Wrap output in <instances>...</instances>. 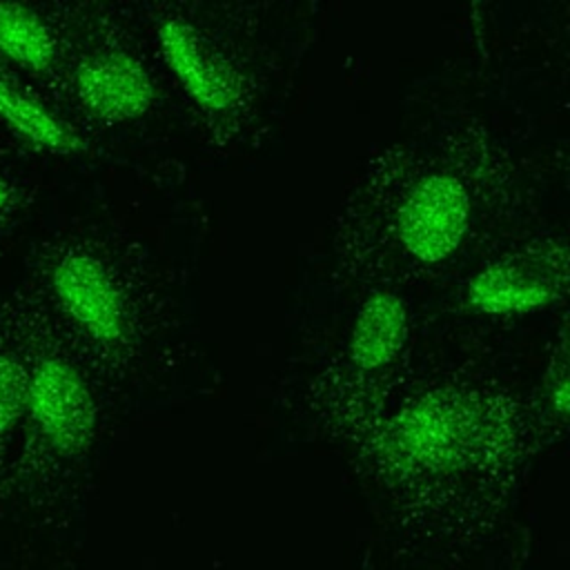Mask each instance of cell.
Masks as SVG:
<instances>
[{"label": "cell", "mask_w": 570, "mask_h": 570, "mask_svg": "<svg viewBox=\"0 0 570 570\" xmlns=\"http://www.w3.org/2000/svg\"><path fill=\"white\" fill-rule=\"evenodd\" d=\"M91 367L111 363L131 334L129 301L114 261L89 238H51L11 292Z\"/></svg>", "instance_id": "obj_1"}, {"label": "cell", "mask_w": 570, "mask_h": 570, "mask_svg": "<svg viewBox=\"0 0 570 570\" xmlns=\"http://www.w3.org/2000/svg\"><path fill=\"white\" fill-rule=\"evenodd\" d=\"M33 189L18 163V151L0 140V252L29 212Z\"/></svg>", "instance_id": "obj_12"}, {"label": "cell", "mask_w": 570, "mask_h": 570, "mask_svg": "<svg viewBox=\"0 0 570 570\" xmlns=\"http://www.w3.org/2000/svg\"><path fill=\"white\" fill-rule=\"evenodd\" d=\"M158 45L167 67L198 107L214 114L236 107V76L196 27L180 18H167L158 27Z\"/></svg>", "instance_id": "obj_9"}, {"label": "cell", "mask_w": 570, "mask_h": 570, "mask_svg": "<svg viewBox=\"0 0 570 570\" xmlns=\"http://www.w3.org/2000/svg\"><path fill=\"white\" fill-rule=\"evenodd\" d=\"M27 361L22 425L36 456L69 461L80 456L96 432L98 401L91 365L56 336L11 294Z\"/></svg>", "instance_id": "obj_2"}, {"label": "cell", "mask_w": 570, "mask_h": 570, "mask_svg": "<svg viewBox=\"0 0 570 570\" xmlns=\"http://www.w3.org/2000/svg\"><path fill=\"white\" fill-rule=\"evenodd\" d=\"M479 428V407L459 392H434L399 414L392 443L419 463H445Z\"/></svg>", "instance_id": "obj_8"}, {"label": "cell", "mask_w": 570, "mask_h": 570, "mask_svg": "<svg viewBox=\"0 0 570 570\" xmlns=\"http://www.w3.org/2000/svg\"><path fill=\"white\" fill-rule=\"evenodd\" d=\"M73 13L65 7L0 0V65L49 98L65 65Z\"/></svg>", "instance_id": "obj_6"}, {"label": "cell", "mask_w": 570, "mask_h": 570, "mask_svg": "<svg viewBox=\"0 0 570 570\" xmlns=\"http://www.w3.org/2000/svg\"><path fill=\"white\" fill-rule=\"evenodd\" d=\"M27 361L20 318L11 294H0V452L20 432Z\"/></svg>", "instance_id": "obj_11"}, {"label": "cell", "mask_w": 570, "mask_h": 570, "mask_svg": "<svg viewBox=\"0 0 570 570\" xmlns=\"http://www.w3.org/2000/svg\"><path fill=\"white\" fill-rule=\"evenodd\" d=\"M49 100L58 109L71 105L89 120L120 125L151 107L154 82L136 56L109 42H91L85 20L73 16L69 51Z\"/></svg>", "instance_id": "obj_3"}, {"label": "cell", "mask_w": 570, "mask_h": 570, "mask_svg": "<svg viewBox=\"0 0 570 570\" xmlns=\"http://www.w3.org/2000/svg\"><path fill=\"white\" fill-rule=\"evenodd\" d=\"M472 223V198L465 183L445 169L419 176L394 214V234L401 249L421 265L450 258Z\"/></svg>", "instance_id": "obj_4"}, {"label": "cell", "mask_w": 570, "mask_h": 570, "mask_svg": "<svg viewBox=\"0 0 570 570\" xmlns=\"http://www.w3.org/2000/svg\"><path fill=\"white\" fill-rule=\"evenodd\" d=\"M566 276L563 245L537 243L479 269L465 287V301L481 314H528L550 305L563 289Z\"/></svg>", "instance_id": "obj_5"}, {"label": "cell", "mask_w": 570, "mask_h": 570, "mask_svg": "<svg viewBox=\"0 0 570 570\" xmlns=\"http://www.w3.org/2000/svg\"><path fill=\"white\" fill-rule=\"evenodd\" d=\"M410 332L405 301L390 289L370 294L350 330L347 358L361 372H381L403 352Z\"/></svg>", "instance_id": "obj_10"}, {"label": "cell", "mask_w": 570, "mask_h": 570, "mask_svg": "<svg viewBox=\"0 0 570 570\" xmlns=\"http://www.w3.org/2000/svg\"><path fill=\"white\" fill-rule=\"evenodd\" d=\"M0 140L16 151L71 158L87 149L73 125L45 94L0 65Z\"/></svg>", "instance_id": "obj_7"}]
</instances>
